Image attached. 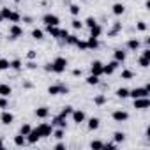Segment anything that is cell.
<instances>
[{
  "mask_svg": "<svg viewBox=\"0 0 150 150\" xmlns=\"http://www.w3.org/2000/svg\"><path fill=\"white\" fill-rule=\"evenodd\" d=\"M51 64V72H55V74H62V72H65V69H67V65H69V62H67V58H64V57H57L53 62H50Z\"/></svg>",
  "mask_w": 150,
  "mask_h": 150,
  "instance_id": "1",
  "label": "cell"
},
{
  "mask_svg": "<svg viewBox=\"0 0 150 150\" xmlns=\"http://www.w3.org/2000/svg\"><path fill=\"white\" fill-rule=\"evenodd\" d=\"M148 94H150V88H146V87H136V88L129 90V97H132V99H138V97H148Z\"/></svg>",
  "mask_w": 150,
  "mask_h": 150,
  "instance_id": "2",
  "label": "cell"
},
{
  "mask_svg": "<svg viewBox=\"0 0 150 150\" xmlns=\"http://www.w3.org/2000/svg\"><path fill=\"white\" fill-rule=\"evenodd\" d=\"M48 94L50 96H65V94H69V88L65 87V85H50L48 87Z\"/></svg>",
  "mask_w": 150,
  "mask_h": 150,
  "instance_id": "3",
  "label": "cell"
},
{
  "mask_svg": "<svg viewBox=\"0 0 150 150\" xmlns=\"http://www.w3.org/2000/svg\"><path fill=\"white\" fill-rule=\"evenodd\" d=\"M42 23L44 25H51V27H58L60 25V18L57 14H53V13H46L42 16Z\"/></svg>",
  "mask_w": 150,
  "mask_h": 150,
  "instance_id": "4",
  "label": "cell"
},
{
  "mask_svg": "<svg viewBox=\"0 0 150 150\" xmlns=\"http://www.w3.org/2000/svg\"><path fill=\"white\" fill-rule=\"evenodd\" d=\"M111 118L117 122V124H122V122H127L129 120V113L125 110H115L111 113Z\"/></svg>",
  "mask_w": 150,
  "mask_h": 150,
  "instance_id": "5",
  "label": "cell"
},
{
  "mask_svg": "<svg viewBox=\"0 0 150 150\" xmlns=\"http://www.w3.org/2000/svg\"><path fill=\"white\" fill-rule=\"evenodd\" d=\"M71 118H72V122L74 124H83L85 120H87V113L83 111V110H72V113H71Z\"/></svg>",
  "mask_w": 150,
  "mask_h": 150,
  "instance_id": "6",
  "label": "cell"
},
{
  "mask_svg": "<svg viewBox=\"0 0 150 150\" xmlns=\"http://www.w3.org/2000/svg\"><path fill=\"white\" fill-rule=\"evenodd\" d=\"M37 129H39V132H41V138H50V136H51V132H53V125H51V124H48V122L39 124V125H37Z\"/></svg>",
  "mask_w": 150,
  "mask_h": 150,
  "instance_id": "7",
  "label": "cell"
},
{
  "mask_svg": "<svg viewBox=\"0 0 150 150\" xmlns=\"http://www.w3.org/2000/svg\"><path fill=\"white\" fill-rule=\"evenodd\" d=\"M25 138H27V143H28V145H35V143L41 139V132H39L37 127H34V129H30V132H28Z\"/></svg>",
  "mask_w": 150,
  "mask_h": 150,
  "instance_id": "8",
  "label": "cell"
},
{
  "mask_svg": "<svg viewBox=\"0 0 150 150\" xmlns=\"http://www.w3.org/2000/svg\"><path fill=\"white\" fill-rule=\"evenodd\" d=\"M118 65H120V64H118L117 60H111V62H108V64H103V74H106V76H111V74L117 71Z\"/></svg>",
  "mask_w": 150,
  "mask_h": 150,
  "instance_id": "9",
  "label": "cell"
},
{
  "mask_svg": "<svg viewBox=\"0 0 150 150\" xmlns=\"http://www.w3.org/2000/svg\"><path fill=\"white\" fill-rule=\"evenodd\" d=\"M23 35V27H20L18 23H13L9 27V37L11 39H20Z\"/></svg>",
  "mask_w": 150,
  "mask_h": 150,
  "instance_id": "10",
  "label": "cell"
},
{
  "mask_svg": "<svg viewBox=\"0 0 150 150\" xmlns=\"http://www.w3.org/2000/svg\"><path fill=\"white\" fill-rule=\"evenodd\" d=\"M90 74H94V76H103V62L101 60H94L90 64Z\"/></svg>",
  "mask_w": 150,
  "mask_h": 150,
  "instance_id": "11",
  "label": "cell"
},
{
  "mask_svg": "<svg viewBox=\"0 0 150 150\" xmlns=\"http://www.w3.org/2000/svg\"><path fill=\"white\" fill-rule=\"evenodd\" d=\"M0 122H2L4 125H11L14 122V115L9 110H2V113H0Z\"/></svg>",
  "mask_w": 150,
  "mask_h": 150,
  "instance_id": "12",
  "label": "cell"
},
{
  "mask_svg": "<svg viewBox=\"0 0 150 150\" xmlns=\"http://www.w3.org/2000/svg\"><path fill=\"white\" fill-rule=\"evenodd\" d=\"M134 108L136 110H146V108H150V99L148 97H138V99H134Z\"/></svg>",
  "mask_w": 150,
  "mask_h": 150,
  "instance_id": "13",
  "label": "cell"
},
{
  "mask_svg": "<svg viewBox=\"0 0 150 150\" xmlns=\"http://www.w3.org/2000/svg\"><path fill=\"white\" fill-rule=\"evenodd\" d=\"M51 125H53V127H62V129H65V127H67V118L62 117V115H57V117H53Z\"/></svg>",
  "mask_w": 150,
  "mask_h": 150,
  "instance_id": "14",
  "label": "cell"
},
{
  "mask_svg": "<svg viewBox=\"0 0 150 150\" xmlns=\"http://www.w3.org/2000/svg\"><path fill=\"white\" fill-rule=\"evenodd\" d=\"M125 58H127V53H125L124 50H120V48H118V50H115V51H113V60H117L118 64H124V62H125Z\"/></svg>",
  "mask_w": 150,
  "mask_h": 150,
  "instance_id": "15",
  "label": "cell"
},
{
  "mask_svg": "<svg viewBox=\"0 0 150 150\" xmlns=\"http://www.w3.org/2000/svg\"><path fill=\"white\" fill-rule=\"evenodd\" d=\"M35 117L37 118H48L50 117V108L48 106H39V108H35Z\"/></svg>",
  "mask_w": 150,
  "mask_h": 150,
  "instance_id": "16",
  "label": "cell"
},
{
  "mask_svg": "<svg viewBox=\"0 0 150 150\" xmlns=\"http://www.w3.org/2000/svg\"><path fill=\"white\" fill-rule=\"evenodd\" d=\"M87 127H88V131H97L101 127V120L97 117H90L88 122H87Z\"/></svg>",
  "mask_w": 150,
  "mask_h": 150,
  "instance_id": "17",
  "label": "cell"
},
{
  "mask_svg": "<svg viewBox=\"0 0 150 150\" xmlns=\"http://www.w3.org/2000/svg\"><path fill=\"white\" fill-rule=\"evenodd\" d=\"M46 34L53 39H58L60 37V27H51V25H46Z\"/></svg>",
  "mask_w": 150,
  "mask_h": 150,
  "instance_id": "18",
  "label": "cell"
},
{
  "mask_svg": "<svg viewBox=\"0 0 150 150\" xmlns=\"http://www.w3.org/2000/svg\"><path fill=\"white\" fill-rule=\"evenodd\" d=\"M111 13H113L115 16H122V14L125 13V6H124V4H120V2H117V4H113V6H111Z\"/></svg>",
  "mask_w": 150,
  "mask_h": 150,
  "instance_id": "19",
  "label": "cell"
},
{
  "mask_svg": "<svg viewBox=\"0 0 150 150\" xmlns=\"http://www.w3.org/2000/svg\"><path fill=\"white\" fill-rule=\"evenodd\" d=\"M125 46H127V50H129V51H138V50H139V46H141V42H139V39H129Z\"/></svg>",
  "mask_w": 150,
  "mask_h": 150,
  "instance_id": "20",
  "label": "cell"
},
{
  "mask_svg": "<svg viewBox=\"0 0 150 150\" xmlns=\"http://www.w3.org/2000/svg\"><path fill=\"white\" fill-rule=\"evenodd\" d=\"M11 94H13L11 85H7V83H0V96H2V97H9Z\"/></svg>",
  "mask_w": 150,
  "mask_h": 150,
  "instance_id": "21",
  "label": "cell"
},
{
  "mask_svg": "<svg viewBox=\"0 0 150 150\" xmlns=\"http://www.w3.org/2000/svg\"><path fill=\"white\" fill-rule=\"evenodd\" d=\"M87 48H88V50H97V48H99V39L88 35V39H87Z\"/></svg>",
  "mask_w": 150,
  "mask_h": 150,
  "instance_id": "22",
  "label": "cell"
},
{
  "mask_svg": "<svg viewBox=\"0 0 150 150\" xmlns=\"http://www.w3.org/2000/svg\"><path fill=\"white\" fill-rule=\"evenodd\" d=\"M101 34H103V27H101L99 23H96L94 27H90V35H92V37H97V39H99Z\"/></svg>",
  "mask_w": 150,
  "mask_h": 150,
  "instance_id": "23",
  "label": "cell"
},
{
  "mask_svg": "<svg viewBox=\"0 0 150 150\" xmlns=\"http://www.w3.org/2000/svg\"><path fill=\"white\" fill-rule=\"evenodd\" d=\"M13 141H14V145H16V146H25V145H27V138H25L23 134H20V132L13 138Z\"/></svg>",
  "mask_w": 150,
  "mask_h": 150,
  "instance_id": "24",
  "label": "cell"
},
{
  "mask_svg": "<svg viewBox=\"0 0 150 150\" xmlns=\"http://www.w3.org/2000/svg\"><path fill=\"white\" fill-rule=\"evenodd\" d=\"M106 103H108V97H106L104 94H99V96L94 97V104H96V106H104Z\"/></svg>",
  "mask_w": 150,
  "mask_h": 150,
  "instance_id": "25",
  "label": "cell"
},
{
  "mask_svg": "<svg viewBox=\"0 0 150 150\" xmlns=\"http://www.w3.org/2000/svg\"><path fill=\"white\" fill-rule=\"evenodd\" d=\"M32 39H35V41H42V39H44V30H41V28H34V30H32Z\"/></svg>",
  "mask_w": 150,
  "mask_h": 150,
  "instance_id": "26",
  "label": "cell"
},
{
  "mask_svg": "<svg viewBox=\"0 0 150 150\" xmlns=\"http://www.w3.org/2000/svg\"><path fill=\"white\" fill-rule=\"evenodd\" d=\"M23 67V62L20 60V58H14V60H11V64H9V69H14V71H20Z\"/></svg>",
  "mask_w": 150,
  "mask_h": 150,
  "instance_id": "27",
  "label": "cell"
},
{
  "mask_svg": "<svg viewBox=\"0 0 150 150\" xmlns=\"http://www.w3.org/2000/svg\"><path fill=\"white\" fill-rule=\"evenodd\" d=\"M115 94H117V97H118V99H127V97H129V88L122 87V88H118Z\"/></svg>",
  "mask_w": 150,
  "mask_h": 150,
  "instance_id": "28",
  "label": "cell"
},
{
  "mask_svg": "<svg viewBox=\"0 0 150 150\" xmlns=\"http://www.w3.org/2000/svg\"><path fill=\"white\" fill-rule=\"evenodd\" d=\"M51 134H53V138H55V139H64V138H65V136H64V134H65V131H64L62 127L53 129V132H51Z\"/></svg>",
  "mask_w": 150,
  "mask_h": 150,
  "instance_id": "29",
  "label": "cell"
},
{
  "mask_svg": "<svg viewBox=\"0 0 150 150\" xmlns=\"http://www.w3.org/2000/svg\"><path fill=\"white\" fill-rule=\"evenodd\" d=\"M85 83L90 85V87H96V85H99V76H94V74H90V76L85 80Z\"/></svg>",
  "mask_w": 150,
  "mask_h": 150,
  "instance_id": "30",
  "label": "cell"
},
{
  "mask_svg": "<svg viewBox=\"0 0 150 150\" xmlns=\"http://www.w3.org/2000/svg\"><path fill=\"white\" fill-rule=\"evenodd\" d=\"M124 139H125V132H122V131L113 132V141H115V143H122Z\"/></svg>",
  "mask_w": 150,
  "mask_h": 150,
  "instance_id": "31",
  "label": "cell"
},
{
  "mask_svg": "<svg viewBox=\"0 0 150 150\" xmlns=\"http://www.w3.org/2000/svg\"><path fill=\"white\" fill-rule=\"evenodd\" d=\"M120 78H122V80H132V78H134V72L129 71V69H124V71L120 72Z\"/></svg>",
  "mask_w": 150,
  "mask_h": 150,
  "instance_id": "32",
  "label": "cell"
},
{
  "mask_svg": "<svg viewBox=\"0 0 150 150\" xmlns=\"http://www.w3.org/2000/svg\"><path fill=\"white\" fill-rule=\"evenodd\" d=\"M9 21H11V23H20V21H21V14H20V13H16V11H11Z\"/></svg>",
  "mask_w": 150,
  "mask_h": 150,
  "instance_id": "33",
  "label": "cell"
},
{
  "mask_svg": "<svg viewBox=\"0 0 150 150\" xmlns=\"http://www.w3.org/2000/svg\"><path fill=\"white\" fill-rule=\"evenodd\" d=\"M80 37L78 35H74V34H69L67 37H65V44H71V46H74L76 44V41H78Z\"/></svg>",
  "mask_w": 150,
  "mask_h": 150,
  "instance_id": "34",
  "label": "cell"
},
{
  "mask_svg": "<svg viewBox=\"0 0 150 150\" xmlns=\"http://www.w3.org/2000/svg\"><path fill=\"white\" fill-rule=\"evenodd\" d=\"M80 11H81V9H80V6H78V4H71V6H69V13H71L72 16H78V14H80Z\"/></svg>",
  "mask_w": 150,
  "mask_h": 150,
  "instance_id": "35",
  "label": "cell"
},
{
  "mask_svg": "<svg viewBox=\"0 0 150 150\" xmlns=\"http://www.w3.org/2000/svg\"><path fill=\"white\" fill-rule=\"evenodd\" d=\"M72 110H74L72 106H64V108H62V111H60V115L67 118V117H71V113H72Z\"/></svg>",
  "mask_w": 150,
  "mask_h": 150,
  "instance_id": "36",
  "label": "cell"
},
{
  "mask_svg": "<svg viewBox=\"0 0 150 150\" xmlns=\"http://www.w3.org/2000/svg\"><path fill=\"white\" fill-rule=\"evenodd\" d=\"M74 46H76L80 51H87V50H88V48H87V41H80V39L76 41V44H74Z\"/></svg>",
  "mask_w": 150,
  "mask_h": 150,
  "instance_id": "37",
  "label": "cell"
},
{
  "mask_svg": "<svg viewBox=\"0 0 150 150\" xmlns=\"http://www.w3.org/2000/svg\"><path fill=\"white\" fill-rule=\"evenodd\" d=\"M9 64H11V60L0 58V71H7V69H9Z\"/></svg>",
  "mask_w": 150,
  "mask_h": 150,
  "instance_id": "38",
  "label": "cell"
},
{
  "mask_svg": "<svg viewBox=\"0 0 150 150\" xmlns=\"http://www.w3.org/2000/svg\"><path fill=\"white\" fill-rule=\"evenodd\" d=\"M138 64L143 67V69H146L148 65H150V58H146V57H139V60H138Z\"/></svg>",
  "mask_w": 150,
  "mask_h": 150,
  "instance_id": "39",
  "label": "cell"
},
{
  "mask_svg": "<svg viewBox=\"0 0 150 150\" xmlns=\"http://www.w3.org/2000/svg\"><path fill=\"white\" fill-rule=\"evenodd\" d=\"M11 11H13V9H9V7H2V9H0V14H2V18H4V20H9Z\"/></svg>",
  "mask_w": 150,
  "mask_h": 150,
  "instance_id": "40",
  "label": "cell"
},
{
  "mask_svg": "<svg viewBox=\"0 0 150 150\" xmlns=\"http://www.w3.org/2000/svg\"><path fill=\"white\" fill-rule=\"evenodd\" d=\"M122 30V23H118V21H115V25H113V30L110 32V35H117L118 32Z\"/></svg>",
  "mask_w": 150,
  "mask_h": 150,
  "instance_id": "41",
  "label": "cell"
},
{
  "mask_svg": "<svg viewBox=\"0 0 150 150\" xmlns=\"http://www.w3.org/2000/svg\"><path fill=\"white\" fill-rule=\"evenodd\" d=\"M30 129H32V127H30V124H23V125L20 127V134H23V136H27V134L30 132Z\"/></svg>",
  "mask_w": 150,
  "mask_h": 150,
  "instance_id": "42",
  "label": "cell"
},
{
  "mask_svg": "<svg viewBox=\"0 0 150 150\" xmlns=\"http://www.w3.org/2000/svg\"><path fill=\"white\" fill-rule=\"evenodd\" d=\"M7 108H9L7 97H2V96H0V110H7Z\"/></svg>",
  "mask_w": 150,
  "mask_h": 150,
  "instance_id": "43",
  "label": "cell"
},
{
  "mask_svg": "<svg viewBox=\"0 0 150 150\" xmlns=\"http://www.w3.org/2000/svg\"><path fill=\"white\" fill-rule=\"evenodd\" d=\"M71 23H72V28L74 30H81V27H83V21H80V20H72Z\"/></svg>",
  "mask_w": 150,
  "mask_h": 150,
  "instance_id": "44",
  "label": "cell"
},
{
  "mask_svg": "<svg viewBox=\"0 0 150 150\" xmlns=\"http://www.w3.org/2000/svg\"><path fill=\"white\" fill-rule=\"evenodd\" d=\"M96 23H97V20H96V18H92V16H88V18L85 20V25H87L88 28H90V27H94Z\"/></svg>",
  "mask_w": 150,
  "mask_h": 150,
  "instance_id": "45",
  "label": "cell"
},
{
  "mask_svg": "<svg viewBox=\"0 0 150 150\" xmlns=\"http://www.w3.org/2000/svg\"><path fill=\"white\" fill-rule=\"evenodd\" d=\"M90 146H92V148H96V150H99V148H103V146H104V143H103V141H99V139H96V141H92V143H90Z\"/></svg>",
  "mask_w": 150,
  "mask_h": 150,
  "instance_id": "46",
  "label": "cell"
},
{
  "mask_svg": "<svg viewBox=\"0 0 150 150\" xmlns=\"http://www.w3.org/2000/svg\"><path fill=\"white\" fill-rule=\"evenodd\" d=\"M136 28H138L139 32H145V30H146V21H138V23H136Z\"/></svg>",
  "mask_w": 150,
  "mask_h": 150,
  "instance_id": "47",
  "label": "cell"
},
{
  "mask_svg": "<svg viewBox=\"0 0 150 150\" xmlns=\"http://www.w3.org/2000/svg\"><path fill=\"white\" fill-rule=\"evenodd\" d=\"M27 58H28V60H35V58H37V51H35V50H28Z\"/></svg>",
  "mask_w": 150,
  "mask_h": 150,
  "instance_id": "48",
  "label": "cell"
},
{
  "mask_svg": "<svg viewBox=\"0 0 150 150\" xmlns=\"http://www.w3.org/2000/svg\"><path fill=\"white\" fill-rule=\"evenodd\" d=\"M27 69H30V71H34V69H37V64H35L34 60H28V62H27Z\"/></svg>",
  "mask_w": 150,
  "mask_h": 150,
  "instance_id": "49",
  "label": "cell"
},
{
  "mask_svg": "<svg viewBox=\"0 0 150 150\" xmlns=\"http://www.w3.org/2000/svg\"><path fill=\"white\" fill-rule=\"evenodd\" d=\"M67 35H69V32H67L65 28H60V37H58V39H62V41H65V37H67Z\"/></svg>",
  "mask_w": 150,
  "mask_h": 150,
  "instance_id": "50",
  "label": "cell"
},
{
  "mask_svg": "<svg viewBox=\"0 0 150 150\" xmlns=\"http://www.w3.org/2000/svg\"><path fill=\"white\" fill-rule=\"evenodd\" d=\"M103 148H106V150H113V148H117V143H104Z\"/></svg>",
  "mask_w": 150,
  "mask_h": 150,
  "instance_id": "51",
  "label": "cell"
},
{
  "mask_svg": "<svg viewBox=\"0 0 150 150\" xmlns=\"http://www.w3.org/2000/svg\"><path fill=\"white\" fill-rule=\"evenodd\" d=\"M141 57H146V58H150V50H148V48H145V50H143V53H141Z\"/></svg>",
  "mask_w": 150,
  "mask_h": 150,
  "instance_id": "52",
  "label": "cell"
},
{
  "mask_svg": "<svg viewBox=\"0 0 150 150\" xmlns=\"http://www.w3.org/2000/svg\"><path fill=\"white\" fill-rule=\"evenodd\" d=\"M81 72H83L81 69H74L72 71V76H81Z\"/></svg>",
  "mask_w": 150,
  "mask_h": 150,
  "instance_id": "53",
  "label": "cell"
},
{
  "mask_svg": "<svg viewBox=\"0 0 150 150\" xmlns=\"http://www.w3.org/2000/svg\"><path fill=\"white\" fill-rule=\"evenodd\" d=\"M55 148H57V150H62V148H65V145H64V143H57Z\"/></svg>",
  "mask_w": 150,
  "mask_h": 150,
  "instance_id": "54",
  "label": "cell"
},
{
  "mask_svg": "<svg viewBox=\"0 0 150 150\" xmlns=\"http://www.w3.org/2000/svg\"><path fill=\"white\" fill-rule=\"evenodd\" d=\"M44 71H46V72H51V64H46V65H44Z\"/></svg>",
  "mask_w": 150,
  "mask_h": 150,
  "instance_id": "55",
  "label": "cell"
},
{
  "mask_svg": "<svg viewBox=\"0 0 150 150\" xmlns=\"http://www.w3.org/2000/svg\"><path fill=\"white\" fill-rule=\"evenodd\" d=\"M23 21H25V23H32V18H28V16H25V18H23Z\"/></svg>",
  "mask_w": 150,
  "mask_h": 150,
  "instance_id": "56",
  "label": "cell"
},
{
  "mask_svg": "<svg viewBox=\"0 0 150 150\" xmlns=\"http://www.w3.org/2000/svg\"><path fill=\"white\" fill-rule=\"evenodd\" d=\"M0 148H4V139L0 138Z\"/></svg>",
  "mask_w": 150,
  "mask_h": 150,
  "instance_id": "57",
  "label": "cell"
},
{
  "mask_svg": "<svg viewBox=\"0 0 150 150\" xmlns=\"http://www.w3.org/2000/svg\"><path fill=\"white\" fill-rule=\"evenodd\" d=\"M2 21H4V18H2V14H0V23H2Z\"/></svg>",
  "mask_w": 150,
  "mask_h": 150,
  "instance_id": "58",
  "label": "cell"
},
{
  "mask_svg": "<svg viewBox=\"0 0 150 150\" xmlns=\"http://www.w3.org/2000/svg\"><path fill=\"white\" fill-rule=\"evenodd\" d=\"M13 2H16V4H18V2H21V0H13Z\"/></svg>",
  "mask_w": 150,
  "mask_h": 150,
  "instance_id": "59",
  "label": "cell"
},
{
  "mask_svg": "<svg viewBox=\"0 0 150 150\" xmlns=\"http://www.w3.org/2000/svg\"><path fill=\"white\" fill-rule=\"evenodd\" d=\"M0 2H2V0H0Z\"/></svg>",
  "mask_w": 150,
  "mask_h": 150,
  "instance_id": "60",
  "label": "cell"
},
{
  "mask_svg": "<svg viewBox=\"0 0 150 150\" xmlns=\"http://www.w3.org/2000/svg\"><path fill=\"white\" fill-rule=\"evenodd\" d=\"M0 35H2V34H0Z\"/></svg>",
  "mask_w": 150,
  "mask_h": 150,
  "instance_id": "61",
  "label": "cell"
}]
</instances>
